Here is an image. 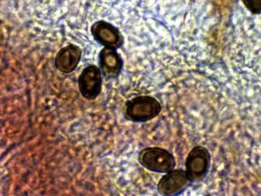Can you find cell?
<instances>
[{"label":"cell","instance_id":"1","mask_svg":"<svg viewBox=\"0 0 261 196\" xmlns=\"http://www.w3.org/2000/svg\"><path fill=\"white\" fill-rule=\"evenodd\" d=\"M161 103L155 98L149 96L135 97L127 102L124 114L128 120L144 122L158 117L162 111Z\"/></svg>","mask_w":261,"mask_h":196},{"label":"cell","instance_id":"2","mask_svg":"<svg viewBox=\"0 0 261 196\" xmlns=\"http://www.w3.org/2000/svg\"><path fill=\"white\" fill-rule=\"evenodd\" d=\"M141 164L149 170L166 174L175 168V157L168 150L160 147H148L139 155Z\"/></svg>","mask_w":261,"mask_h":196},{"label":"cell","instance_id":"3","mask_svg":"<svg viewBox=\"0 0 261 196\" xmlns=\"http://www.w3.org/2000/svg\"><path fill=\"white\" fill-rule=\"evenodd\" d=\"M211 163V156L202 145L194 146L186 160V170L192 183L203 181L207 176Z\"/></svg>","mask_w":261,"mask_h":196},{"label":"cell","instance_id":"4","mask_svg":"<svg viewBox=\"0 0 261 196\" xmlns=\"http://www.w3.org/2000/svg\"><path fill=\"white\" fill-rule=\"evenodd\" d=\"M192 184L186 170L173 169L162 178L157 188L158 192L162 195H177L185 191Z\"/></svg>","mask_w":261,"mask_h":196},{"label":"cell","instance_id":"5","mask_svg":"<svg viewBox=\"0 0 261 196\" xmlns=\"http://www.w3.org/2000/svg\"><path fill=\"white\" fill-rule=\"evenodd\" d=\"M79 89L84 97L89 100L96 99L99 94L101 78L99 69L95 65L85 68L79 81Z\"/></svg>","mask_w":261,"mask_h":196},{"label":"cell","instance_id":"6","mask_svg":"<svg viewBox=\"0 0 261 196\" xmlns=\"http://www.w3.org/2000/svg\"><path fill=\"white\" fill-rule=\"evenodd\" d=\"M92 33L94 38L106 47L115 49L123 43V38L121 33L113 26L100 21L94 24Z\"/></svg>","mask_w":261,"mask_h":196},{"label":"cell","instance_id":"7","mask_svg":"<svg viewBox=\"0 0 261 196\" xmlns=\"http://www.w3.org/2000/svg\"><path fill=\"white\" fill-rule=\"evenodd\" d=\"M81 56L80 48L70 45L62 49L55 59L56 68L60 71L69 74L74 71L78 65Z\"/></svg>","mask_w":261,"mask_h":196},{"label":"cell","instance_id":"8","mask_svg":"<svg viewBox=\"0 0 261 196\" xmlns=\"http://www.w3.org/2000/svg\"><path fill=\"white\" fill-rule=\"evenodd\" d=\"M100 63L102 72L107 79L115 78L121 71V59L113 48L106 47L101 51Z\"/></svg>","mask_w":261,"mask_h":196},{"label":"cell","instance_id":"9","mask_svg":"<svg viewBox=\"0 0 261 196\" xmlns=\"http://www.w3.org/2000/svg\"><path fill=\"white\" fill-rule=\"evenodd\" d=\"M246 8L253 14H259L261 11V0H243Z\"/></svg>","mask_w":261,"mask_h":196}]
</instances>
